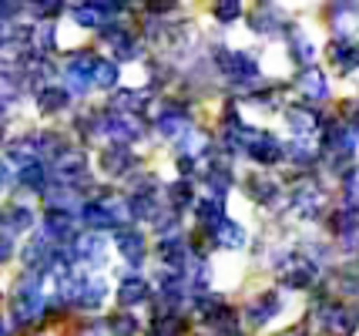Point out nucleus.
Segmentation results:
<instances>
[{"instance_id":"obj_1","label":"nucleus","mask_w":359,"mask_h":336,"mask_svg":"<svg viewBox=\"0 0 359 336\" xmlns=\"http://www.w3.org/2000/svg\"><path fill=\"white\" fill-rule=\"evenodd\" d=\"M114 246H118V253L138 269L141 262H144V256H148V242H144V236H141L138 229H131V225H121L118 232H114Z\"/></svg>"},{"instance_id":"obj_2","label":"nucleus","mask_w":359,"mask_h":336,"mask_svg":"<svg viewBox=\"0 0 359 336\" xmlns=\"http://www.w3.org/2000/svg\"><path fill=\"white\" fill-rule=\"evenodd\" d=\"M151 300V286L144 283V276H138V272H128L125 279H121V286H118V303L125 306V309H131V306H141Z\"/></svg>"},{"instance_id":"obj_3","label":"nucleus","mask_w":359,"mask_h":336,"mask_svg":"<svg viewBox=\"0 0 359 336\" xmlns=\"http://www.w3.org/2000/svg\"><path fill=\"white\" fill-rule=\"evenodd\" d=\"M329 61H332V67L339 74H353L359 67V44L349 41V37H336L332 48H329Z\"/></svg>"},{"instance_id":"obj_4","label":"nucleus","mask_w":359,"mask_h":336,"mask_svg":"<svg viewBox=\"0 0 359 336\" xmlns=\"http://www.w3.org/2000/svg\"><path fill=\"white\" fill-rule=\"evenodd\" d=\"M279 309H282L279 293H259V296L245 306V320H249L252 326H266V323L272 320Z\"/></svg>"},{"instance_id":"obj_5","label":"nucleus","mask_w":359,"mask_h":336,"mask_svg":"<svg viewBox=\"0 0 359 336\" xmlns=\"http://www.w3.org/2000/svg\"><path fill=\"white\" fill-rule=\"evenodd\" d=\"M296 88L302 91L306 101H323V98L329 95L326 78H323V71H316V67H306V71H302V78L296 81Z\"/></svg>"},{"instance_id":"obj_6","label":"nucleus","mask_w":359,"mask_h":336,"mask_svg":"<svg viewBox=\"0 0 359 336\" xmlns=\"http://www.w3.org/2000/svg\"><path fill=\"white\" fill-rule=\"evenodd\" d=\"M104 330L111 336H135L141 330L138 316H131V313H114L111 320H104Z\"/></svg>"},{"instance_id":"obj_7","label":"nucleus","mask_w":359,"mask_h":336,"mask_svg":"<svg viewBox=\"0 0 359 336\" xmlns=\"http://www.w3.org/2000/svg\"><path fill=\"white\" fill-rule=\"evenodd\" d=\"M212 17H215L219 24H235V20L242 17V4H215V7H212Z\"/></svg>"}]
</instances>
